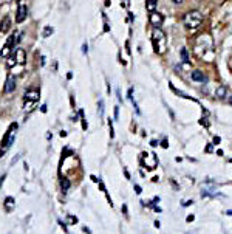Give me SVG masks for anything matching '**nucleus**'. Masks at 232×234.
<instances>
[{"mask_svg": "<svg viewBox=\"0 0 232 234\" xmlns=\"http://www.w3.org/2000/svg\"><path fill=\"white\" fill-rule=\"evenodd\" d=\"M5 205H6L8 209H11V206H14V200H12L11 197H8V199H6V202H5Z\"/></svg>", "mask_w": 232, "mask_h": 234, "instance_id": "18", "label": "nucleus"}, {"mask_svg": "<svg viewBox=\"0 0 232 234\" xmlns=\"http://www.w3.org/2000/svg\"><path fill=\"white\" fill-rule=\"evenodd\" d=\"M192 79H194L195 82H201V84L207 82V77H206V74H203V71H201V70H194V71H192Z\"/></svg>", "mask_w": 232, "mask_h": 234, "instance_id": "8", "label": "nucleus"}, {"mask_svg": "<svg viewBox=\"0 0 232 234\" xmlns=\"http://www.w3.org/2000/svg\"><path fill=\"white\" fill-rule=\"evenodd\" d=\"M26 16H28V8H26L25 5H20L19 8H17V14H16V22L17 23H22L25 19H26Z\"/></svg>", "mask_w": 232, "mask_h": 234, "instance_id": "5", "label": "nucleus"}, {"mask_svg": "<svg viewBox=\"0 0 232 234\" xmlns=\"http://www.w3.org/2000/svg\"><path fill=\"white\" fill-rule=\"evenodd\" d=\"M60 186H62V191L65 192L68 188H70V180H67V178H64L62 180V183H60Z\"/></svg>", "mask_w": 232, "mask_h": 234, "instance_id": "17", "label": "nucleus"}, {"mask_svg": "<svg viewBox=\"0 0 232 234\" xmlns=\"http://www.w3.org/2000/svg\"><path fill=\"white\" fill-rule=\"evenodd\" d=\"M9 28H11V19L6 16L0 20V33H8Z\"/></svg>", "mask_w": 232, "mask_h": 234, "instance_id": "9", "label": "nucleus"}, {"mask_svg": "<svg viewBox=\"0 0 232 234\" xmlns=\"http://www.w3.org/2000/svg\"><path fill=\"white\" fill-rule=\"evenodd\" d=\"M135 191H136V192H141V188H139V186H136V185H135Z\"/></svg>", "mask_w": 232, "mask_h": 234, "instance_id": "27", "label": "nucleus"}, {"mask_svg": "<svg viewBox=\"0 0 232 234\" xmlns=\"http://www.w3.org/2000/svg\"><path fill=\"white\" fill-rule=\"evenodd\" d=\"M14 90H16V79H14V77H8V79H6V85H5V92L6 93H12V92H14Z\"/></svg>", "mask_w": 232, "mask_h": 234, "instance_id": "10", "label": "nucleus"}, {"mask_svg": "<svg viewBox=\"0 0 232 234\" xmlns=\"http://www.w3.org/2000/svg\"><path fill=\"white\" fill-rule=\"evenodd\" d=\"M218 143H220V138L215 137V138H214V144H218Z\"/></svg>", "mask_w": 232, "mask_h": 234, "instance_id": "25", "label": "nucleus"}, {"mask_svg": "<svg viewBox=\"0 0 232 234\" xmlns=\"http://www.w3.org/2000/svg\"><path fill=\"white\" fill-rule=\"evenodd\" d=\"M173 3H183V0H172Z\"/></svg>", "mask_w": 232, "mask_h": 234, "instance_id": "30", "label": "nucleus"}, {"mask_svg": "<svg viewBox=\"0 0 232 234\" xmlns=\"http://www.w3.org/2000/svg\"><path fill=\"white\" fill-rule=\"evenodd\" d=\"M98 107H99V115L102 116V115H104V101H99Z\"/></svg>", "mask_w": 232, "mask_h": 234, "instance_id": "19", "label": "nucleus"}, {"mask_svg": "<svg viewBox=\"0 0 232 234\" xmlns=\"http://www.w3.org/2000/svg\"><path fill=\"white\" fill-rule=\"evenodd\" d=\"M167 146H169V144H167V140H164V141H162V147L167 149Z\"/></svg>", "mask_w": 232, "mask_h": 234, "instance_id": "24", "label": "nucleus"}, {"mask_svg": "<svg viewBox=\"0 0 232 234\" xmlns=\"http://www.w3.org/2000/svg\"><path fill=\"white\" fill-rule=\"evenodd\" d=\"M16 64H17V62H16L14 58H9V59H8V67H12V65H16Z\"/></svg>", "mask_w": 232, "mask_h": 234, "instance_id": "20", "label": "nucleus"}, {"mask_svg": "<svg viewBox=\"0 0 232 234\" xmlns=\"http://www.w3.org/2000/svg\"><path fill=\"white\" fill-rule=\"evenodd\" d=\"M25 102H37L39 101V92L37 90H28L25 93Z\"/></svg>", "mask_w": 232, "mask_h": 234, "instance_id": "6", "label": "nucleus"}, {"mask_svg": "<svg viewBox=\"0 0 232 234\" xmlns=\"http://www.w3.org/2000/svg\"><path fill=\"white\" fill-rule=\"evenodd\" d=\"M53 31H54V30H53V27H45V28H44L42 36H44V37H48V36H51V34H53Z\"/></svg>", "mask_w": 232, "mask_h": 234, "instance_id": "15", "label": "nucleus"}, {"mask_svg": "<svg viewBox=\"0 0 232 234\" xmlns=\"http://www.w3.org/2000/svg\"><path fill=\"white\" fill-rule=\"evenodd\" d=\"M181 59L183 62H189V51L186 48H181Z\"/></svg>", "mask_w": 232, "mask_h": 234, "instance_id": "14", "label": "nucleus"}, {"mask_svg": "<svg viewBox=\"0 0 232 234\" xmlns=\"http://www.w3.org/2000/svg\"><path fill=\"white\" fill-rule=\"evenodd\" d=\"M108 124H110V137L113 138V137H115V132H113V124H112V120L108 121Z\"/></svg>", "mask_w": 232, "mask_h": 234, "instance_id": "21", "label": "nucleus"}, {"mask_svg": "<svg viewBox=\"0 0 232 234\" xmlns=\"http://www.w3.org/2000/svg\"><path fill=\"white\" fill-rule=\"evenodd\" d=\"M194 219H195L194 216H189V217H187V222H194Z\"/></svg>", "mask_w": 232, "mask_h": 234, "instance_id": "26", "label": "nucleus"}, {"mask_svg": "<svg viewBox=\"0 0 232 234\" xmlns=\"http://www.w3.org/2000/svg\"><path fill=\"white\" fill-rule=\"evenodd\" d=\"M118 116H119V109L115 107V120H118Z\"/></svg>", "mask_w": 232, "mask_h": 234, "instance_id": "23", "label": "nucleus"}, {"mask_svg": "<svg viewBox=\"0 0 232 234\" xmlns=\"http://www.w3.org/2000/svg\"><path fill=\"white\" fill-rule=\"evenodd\" d=\"M226 93H227V90H226V87H223V85H220L217 88V96L218 98H226Z\"/></svg>", "mask_w": 232, "mask_h": 234, "instance_id": "13", "label": "nucleus"}, {"mask_svg": "<svg viewBox=\"0 0 232 234\" xmlns=\"http://www.w3.org/2000/svg\"><path fill=\"white\" fill-rule=\"evenodd\" d=\"M142 164L149 169H155L156 164H158V158H156V155L155 153H142V158H141Z\"/></svg>", "mask_w": 232, "mask_h": 234, "instance_id": "3", "label": "nucleus"}, {"mask_svg": "<svg viewBox=\"0 0 232 234\" xmlns=\"http://www.w3.org/2000/svg\"><path fill=\"white\" fill-rule=\"evenodd\" d=\"M19 41H20V31H14V33H12V36L8 39V42H6V45L12 50V48H14L17 44H19Z\"/></svg>", "mask_w": 232, "mask_h": 234, "instance_id": "7", "label": "nucleus"}, {"mask_svg": "<svg viewBox=\"0 0 232 234\" xmlns=\"http://www.w3.org/2000/svg\"><path fill=\"white\" fill-rule=\"evenodd\" d=\"M203 22V16H201V12L194 9V11H189L187 14L184 16V25H186V28L189 30H195L198 28L200 25Z\"/></svg>", "mask_w": 232, "mask_h": 234, "instance_id": "1", "label": "nucleus"}, {"mask_svg": "<svg viewBox=\"0 0 232 234\" xmlns=\"http://www.w3.org/2000/svg\"><path fill=\"white\" fill-rule=\"evenodd\" d=\"M156 3H158V0H147L145 2V8L149 12H153L155 8H156Z\"/></svg>", "mask_w": 232, "mask_h": 234, "instance_id": "12", "label": "nucleus"}, {"mask_svg": "<svg viewBox=\"0 0 232 234\" xmlns=\"http://www.w3.org/2000/svg\"><path fill=\"white\" fill-rule=\"evenodd\" d=\"M87 50H88V47H87V44H85V45L82 47V51H84V53H85V51H87Z\"/></svg>", "mask_w": 232, "mask_h": 234, "instance_id": "28", "label": "nucleus"}, {"mask_svg": "<svg viewBox=\"0 0 232 234\" xmlns=\"http://www.w3.org/2000/svg\"><path fill=\"white\" fill-rule=\"evenodd\" d=\"M162 22H164V17H162L159 12H150V23L153 25L155 28H159L161 25H162Z\"/></svg>", "mask_w": 232, "mask_h": 234, "instance_id": "4", "label": "nucleus"}, {"mask_svg": "<svg viewBox=\"0 0 232 234\" xmlns=\"http://www.w3.org/2000/svg\"><path fill=\"white\" fill-rule=\"evenodd\" d=\"M16 127H17V124H12L11 127H9V130L6 132V135L3 137V140H2V150H0V157L5 153V150L9 147V144H12V141H14V132L12 130H16Z\"/></svg>", "mask_w": 232, "mask_h": 234, "instance_id": "2", "label": "nucleus"}, {"mask_svg": "<svg viewBox=\"0 0 232 234\" xmlns=\"http://www.w3.org/2000/svg\"><path fill=\"white\" fill-rule=\"evenodd\" d=\"M9 51H11V48H9L8 45H5V47H3V50H2V51H0V56H2V58H8V54H9Z\"/></svg>", "mask_w": 232, "mask_h": 234, "instance_id": "16", "label": "nucleus"}, {"mask_svg": "<svg viewBox=\"0 0 232 234\" xmlns=\"http://www.w3.org/2000/svg\"><path fill=\"white\" fill-rule=\"evenodd\" d=\"M68 219H70V220H68V222H70V223H77V219H76V217L70 216V217H68Z\"/></svg>", "mask_w": 232, "mask_h": 234, "instance_id": "22", "label": "nucleus"}, {"mask_svg": "<svg viewBox=\"0 0 232 234\" xmlns=\"http://www.w3.org/2000/svg\"><path fill=\"white\" fill-rule=\"evenodd\" d=\"M14 58H16V62H17V64H23V62H25V51H23L22 48H17Z\"/></svg>", "mask_w": 232, "mask_h": 234, "instance_id": "11", "label": "nucleus"}, {"mask_svg": "<svg viewBox=\"0 0 232 234\" xmlns=\"http://www.w3.org/2000/svg\"><path fill=\"white\" fill-rule=\"evenodd\" d=\"M212 149H214L212 146H207V147H206V150H207V152H212Z\"/></svg>", "mask_w": 232, "mask_h": 234, "instance_id": "29", "label": "nucleus"}]
</instances>
